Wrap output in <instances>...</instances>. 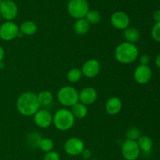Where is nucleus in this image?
Listing matches in <instances>:
<instances>
[{
  "label": "nucleus",
  "instance_id": "1",
  "mask_svg": "<svg viewBox=\"0 0 160 160\" xmlns=\"http://www.w3.org/2000/svg\"><path fill=\"white\" fill-rule=\"evenodd\" d=\"M37 95L32 92H26L19 96L17 101V109L24 117L34 116L40 109Z\"/></svg>",
  "mask_w": 160,
  "mask_h": 160
},
{
  "label": "nucleus",
  "instance_id": "2",
  "mask_svg": "<svg viewBox=\"0 0 160 160\" xmlns=\"http://www.w3.org/2000/svg\"><path fill=\"white\" fill-rule=\"evenodd\" d=\"M116 59L123 64H130L134 62L138 58L139 50L135 44L129 42L120 43L114 52Z\"/></svg>",
  "mask_w": 160,
  "mask_h": 160
},
{
  "label": "nucleus",
  "instance_id": "3",
  "mask_svg": "<svg viewBox=\"0 0 160 160\" xmlns=\"http://www.w3.org/2000/svg\"><path fill=\"white\" fill-rule=\"evenodd\" d=\"M75 119L71 110L62 108L55 112L52 123L59 131H67L73 128L75 123Z\"/></svg>",
  "mask_w": 160,
  "mask_h": 160
},
{
  "label": "nucleus",
  "instance_id": "4",
  "mask_svg": "<svg viewBox=\"0 0 160 160\" xmlns=\"http://www.w3.org/2000/svg\"><path fill=\"white\" fill-rule=\"evenodd\" d=\"M57 99L62 106L72 107L79 102V92L72 86H64L58 92Z\"/></svg>",
  "mask_w": 160,
  "mask_h": 160
},
{
  "label": "nucleus",
  "instance_id": "5",
  "mask_svg": "<svg viewBox=\"0 0 160 160\" xmlns=\"http://www.w3.org/2000/svg\"><path fill=\"white\" fill-rule=\"evenodd\" d=\"M69 14L76 20L84 18L89 9V3L87 0H70L67 5Z\"/></svg>",
  "mask_w": 160,
  "mask_h": 160
},
{
  "label": "nucleus",
  "instance_id": "6",
  "mask_svg": "<svg viewBox=\"0 0 160 160\" xmlns=\"http://www.w3.org/2000/svg\"><path fill=\"white\" fill-rule=\"evenodd\" d=\"M122 155L126 160H136L141 154V150L136 141L126 139L122 145Z\"/></svg>",
  "mask_w": 160,
  "mask_h": 160
},
{
  "label": "nucleus",
  "instance_id": "7",
  "mask_svg": "<svg viewBox=\"0 0 160 160\" xmlns=\"http://www.w3.org/2000/svg\"><path fill=\"white\" fill-rule=\"evenodd\" d=\"M19 33L20 28L12 21H6L0 26V38L6 42L15 39Z\"/></svg>",
  "mask_w": 160,
  "mask_h": 160
},
{
  "label": "nucleus",
  "instance_id": "8",
  "mask_svg": "<svg viewBox=\"0 0 160 160\" xmlns=\"http://www.w3.org/2000/svg\"><path fill=\"white\" fill-rule=\"evenodd\" d=\"M0 14L7 21H12L18 14V7L14 2L3 0L0 4Z\"/></svg>",
  "mask_w": 160,
  "mask_h": 160
},
{
  "label": "nucleus",
  "instance_id": "9",
  "mask_svg": "<svg viewBox=\"0 0 160 160\" xmlns=\"http://www.w3.org/2000/svg\"><path fill=\"white\" fill-rule=\"evenodd\" d=\"M84 148V142L79 138H70L66 141L64 145V150L66 152L72 156L81 155Z\"/></svg>",
  "mask_w": 160,
  "mask_h": 160
},
{
  "label": "nucleus",
  "instance_id": "10",
  "mask_svg": "<svg viewBox=\"0 0 160 160\" xmlns=\"http://www.w3.org/2000/svg\"><path fill=\"white\" fill-rule=\"evenodd\" d=\"M130 17L126 12L123 11H117L113 12L110 17L111 24L117 30L124 31L130 25Z\"/></svg>",
  "mask_w": 160,
  "mask_h": 160
},
{
  "label": "nucleus",
  "instance_id": "11",
  "mask_svg": "<svg viewBox=\"0 0 160 160\" xmlns=\"http://www.w3.org/2000/svg\"><path fill=\"white\" fill-rule=\"evenodd\" d=\"M101 70L100 62L95 59H91L86 61L81 67V72L84 76L88 78H93L98 76Z\"/></svg>",
  "mask_w": 160,
  "mask_h": 160
},
{
  "label": "nucleus",
  "instance_id": "12",
  "mask_svg": "<svg viewBox=\"0 0 160 160\" xmlns=\"http://www.w3.org/2000/svg\"><path fill=\"white\" fill-rule=\"evenodd\" d=\"M53 116L46 109H39L34 115V122L40 128H47L52 124Z\"/></svg>",
  "mask_w": 160,
  "mask_h": 160
},
{
  "label": "nucleus",
  "instance_id": "13",
  "mask_svg": "<svg viewBox=\"0 0 160 160\" xmlns=\"http://www.w3.org/2000/svg\"><path fill=\"white\" fill-rule=\"evenodd\" d=\"M152 76V71L148 66L139 65L134 70V81L140 84H147L151 80Z\"/></svg>",
  "mask_w": 160,
  "mask_h": 160
},
{
  "label": "nucleus",
  "instance_id": "14",
  "mask_svg": "<svg viewBox=\"0 0 160 160\" xmlns=\"http://www.w3.org/2000/svg\"><path fill=\"white\" fill-rule=\"evenodd\" d=\"M98 98V92L94 88L87 87L79 92V102L85 106L93 104Z\"/></svg>",
  "mask_w": 160,
  "mask_h": 160
},
{
  "label": "nucleus",
  "instance_id": "15",
  "mask_svg": "<svg viewBox=\"0 0 160 160\" xmlns=\"http://www.w3.org/2000/svg\"><path fill=\"white\" fill-rule=\"evenodd\" d=\"M106 112L109 115H117L122 109V102L118 97H111L107 100L105 106Z\"/></svg>",
  "mask_w": 160,
  "mask_h": 160
},
{
  "label": "nucleus",
  "instance_id": "16",
  "mask_svg": "<svg viewBox=\"0 0 160 160\" xmlns=\"http://www.w3.org/2000/svg\"><path fill=\"white\" fill-rule=\"evenodd\" d=\"M20 32L23 35H34L38 31V26L34 21L31 20H27L23 22L19 27Z\"/></svg>",
  "mask_w": 160,
  "mask_h": 160
},
{
  "label": "nucleus",
  "instance_id": "17",
  "mask_svg": "<svg viewBox=\"0 0 160 160\" xmlns=\"http://www.w3.org/2000/svg\"><path fill=\"white\" fill-rule=\"evenodd\" d=\"M90 23L86 20L85 18L77 20L73 24V31L78 35H84L87 34L90 30Z\"/></svg>",
  "mask_w": 160,
  "mask_h": 160
},
{
  "label": "nucleus",
  "instance_id": "18",
  "mask_svg": "<svg viewBox=\"0 0 160 160\" xmlns=\"http://www.w3.org/2000/svg\"><path fill=\"white\" fill-rule=\"evenodd\" d=\"M123 36H124V38L126 39L127 42L134 44L138 42V40L140 39V32L136 28L128 27L123 31Z\"/></svg>",
  "mask_w": 160,
  "mask_h": 160
},
{
  "label": "nucleus",
  "instance_id": "19",
  "mask_svg": "<svg viewBox=\"0 0 160 160\" xmlns=\"http://www.w3.org/2000/svg\"><path fill=\"white\" fill-rule=\"evenodd\" d=\"M141 152H143L145 154H149L152 148V141L149 137L142 135L140 138L137 141Z\"/></svg>",
  "mask_w": 160,
  "mask_h": 160
},
{
  "label": "nucleus",
  "instance_id": "20",
  "mask_svg": "<svg viewBox=\"0 0 160 160\" xmlns=\"http://www.w3.org/2000/svg\"><path fill=\"white\" fill-rule=\"evenodd\" d=\"M71 112L75 118L84 119L88 115V107L83 103L78 102L72 106Z\"/></svg>",
  "mask_w": 160,
  "mask_h": 160
},
{
  "label": "nucleus",
  "instance_id": "21",
  "mask_svg": "<svg viewBox=\"0 0 160 160\" xmlns=\"http://www.w3.org/2000/svg\"><path fill=\"white\" fill-rule=\"evenodd\" d=\"M38 100L40 104V106H48L52 104L53 101V95L49 91H42L40 92L37 95Z\"/></svg>",
  "mask_w": 160,
  "mask_h": 160
},
{
  "label": "nucleus",
  "instance_id": "22",
  "mask_svg": "<svg viewBox=\"0 0 160 160\" xmlns=\"http://www.w3.org/2000/svg\"><path fill=\"white\" fill-rule=\"evenodd\" d=\"M83 74L81 70L78 68H72L67 74V80L71 83H78L82 78Z\"/></svg>",
  "mask_w": 160,
  "mask_h": 160
},
{
  "label": "nucleus",
  "instance_id": "23",
  "mask_svg": "<svg viewBox=\"0 0 160 160\" xmlns=\"http://www.w3.org/2000/svg\"><path fill=\"white\" fill-rule=\"evenodd\" d=\"M88 22L91 24H97V23H99L101 21V15H100L99 12L97 10L95 9H92V10H89L88 12V13L86 14L85 17Z\"/></svg>",
  "mask_w": 160,
  "mask_h": 160
},
{
  "label": "nucleus",
  "instance_id": "24",
  "mask_svg": "<svg viewBox=\"0 0 160 160\" xmlns=\"http://www.w3.org/2000/svg\"><path fill=\"white\" fill-rule=\"evenodd\" d=\"M142 136V132L139 128L133 127V128H129L126 132V138L128 140L136 141L137 142L140 137Z\"/></svg>",
  "mask_w": 160,
  "mask_h": 160
},
{
  "label": "nucleus",
  "instance_id": "25",
  "mask_svg": "<svg viewBox=\"0 0 160 160\" xmlns=\"http://www.w3.org/2000/svg\"><path fill=\"white\" fill-rule=\"evenodd\" d=\"M38 147L43 152H51L53 150V148H54V142H53V141L52 139L45 138H42L41 140Z\"/></svg>",
  "mask_w": 160,
  "mask_h": 160
},
{
  "label": "nucleus",
  "instance_id": "26",
  "mask_svg": "<svg viewBox=\"0 0 160 160\" xmlns=\"http://www.w3.org/2000/svg\"><path fill=\"white\" fill-rule=\"evenodd\" d=\"M42 138L38 133H30L27 137V142L31 147H38Z\"/></svg>",
  "mask_w": 160,
  "mask_h": 160
},
{
  "label": "nucleus",
  "instance_id": "27",
  "mask_svg": "<svg viewBox=\"0 0 160 160\" xmlns=\"http://www.w3.org/2000/svg\"><path fill=\"white\" fill-rule=\"evenodd\" d=\"M152 37L156 42H160V22L156 23L152 29Z\"/></svg>",
  "mask_w": 160,
  "mask_h": 160
},
{
  "label": "nucleus",
  "instance_id": "28",
  "mask_svg": "<svg viewBox=\"0 0 160 160\" xmlns=\"http://www.w3.org/2000/svg\"><path fill=\"white\" fill-rule=\"evenodd\" d=\"M44 160H60V156L56 151H51L46 152L44 156Z\"/></svg>",
  "mask_w": 160,
  "mask_h": 160
},
{
  "label": "nucleus",
  "instance_id": "29",
  "mask_svg": "<svg viewBox=\"0 0 160 160\" xmlns=\"http://www.w3.org/2000/svg\"><path fill=\"white\" fill-rule=\"evenodd\" d=\"M140 63L141 65H145V66H148V64L150 62V57L147 54H143L140 56Z\"/></svg>",
  "mask_w": 160,
  "mask_h": 160
},
{
  "label": "nucleus",
  "instance_id": "30",
  "mask_svg": "<svg viewBox=\"0 0 160 160\" xmlns=\"http://www.w3.org/2000/svg\"><path fill=\"white\" fill-rule=\"evenodd\" d=\"M81 156H82V157L84 158V159L88 160L91 157H92V152H91V150L87 149V148H84V149L83 150L82 152H81Z\"/></svg>",
  "mask_w": 160,
  "mask_h": 160
},
{
  "label": "nucleus",
  "instance_id": "31",
  "mask_svg": "<svg viewBox=\"0 0 160 160\" xmlns=\"http://www.w3.org/2000/svg\"><path fill=\"white\" fill-rule=\"evenodd\" d=\"M153 19L156 23L160 22V9H157V10L155 11L154 13H153Z\"/></svg>",
  "mask_w": 160,
  "mask_h": 160
},
{
  "label": "nucleus",
  "instance_id": "32",
  "mask_svg": "<svg viewBox=\"0 0 160 160\" xmlns=\"http://www.w3.org/2000/svg\"><path fill=\"white\" fill-rule=\"evenodd\" d=\"M5 57V50L2 46H0V62H2Z\"/></svg>",
  "mask_w": 160,
  "mask_h": 160
},
{
  "label": "nucleus",
  "instance_id": "33",
  "mask_svg": "<svg viewBox=\"0 0 160 160\" xmlns=\"http://www.w3.org/2000/svg\"><path fill=\"white\" fill-rule=\"evenodd\" d=\"M155 62H156V67H157L158 68L160 69V54H159L157 56H156V61H155Z\"/></svg>",
  "mask_w": 160,
  "mask_h": 160
},
{
  "label": "nucleus",
  "instance_id": "34",
  "mask_svg": "<svg viewBox=\"0 0 160 160\" xmlns=\"http://www.w3.org/2000/svg\"><path fill=\"white\" fill-rule=\"evenodd\" d=\"M2 1H3V0H0V4H1L2 2Z\"/></svg>",
  "mask_w": 160,
  "mask_h": 160
},
{
  "label": "nucleus",
  "instance_id": "35",
  "mask_svg": "<svg viewBox=\"0 0 160 160\" xmlns=\"http://www.w3.org/2000/svg\"><path fill=\"white\" fill-rule=\"evenodd\" d=\"M9 1H12V2H14V0H9Z\"/></svg>",
  "mask_w": 160,
  "mask_h": 160
},
{
  "label": "nucleus",
  "instance_id": "36",
  "mask_svg": "<svg viewBox=\"0 0 160 160\" xmlns=\"http://www.w3.org/2000/svg\"><path fill=\"white\" fill-rule=\"evenodd\" d=\"M88 160H97V159H88Z\"/></svg>",
  "mask_w": 160,
  "mask_h": 160
},
{
  "label": "nucleus",
  "instance_id": "37",
  "mask_svg": "<svg viewBox=\"0 0 160 160\" xmlns=\"http://www.w3.org/2000/svg\"><path fill=\"white\" fill-rule=\"evenodd\" d=\"M1 17H1V14H0V19H1Z\"/></svg>",
  "mask_w": 160,
  "mask_h": 160
}]
</instances>
